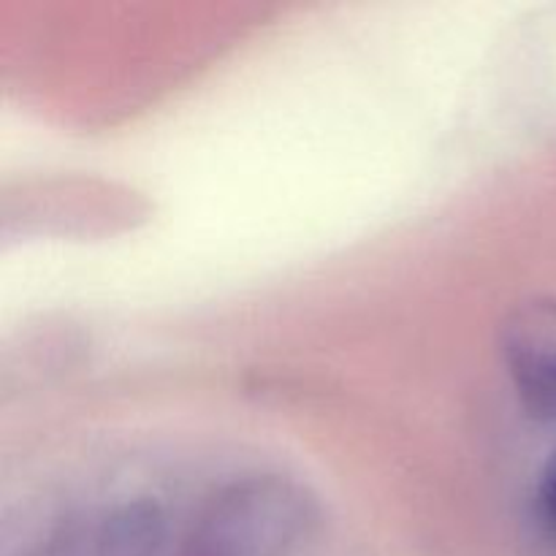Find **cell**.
<instances>
[{"label":"cell","instance_id":"1","mask_svg":"<svg viewBox=\"0 0 556 556\" xmlns=\"http://www.w3.org/2000/svg\"><path fill=\"white\" fill-rule=\"evenodd\" d=\"M320 508L307 486L253 472L215 489L174 556H288L315 532Z\"/></svg>","mask_w":556,"mask_h":556},{"label":"cell","instance_id":"3","mask_svg":"<svg viewBox=\"0 0 556 556\" xmlns=\"http://www.w3.org/2000/svg\"><path fill=\"white\" fill-rule=\"evenodd\" d=\"M166 514L155 500H123L87 532L85 556H157L166 546Z\"/></svg>","mask_w":556,"mask_h":556},{"label":"cell","instance_id":"4","mask_svg":"<svg viewBox=\"0 0 556 556\" xmlns=\"http://www.w3.org/2000/svg\"><path fill=\"white\" fill-rule=\"evenodd\" d=\"M535 508L538 519L556 541V448L546 456L535 481Z\"/></svg>","mask_w":556,"mask_h":556},{"label":"cell","instance_id":"2","mask_svg":"<svg viewBox=\"0 0 556 556\" xmlns=\"http://www.w3.org/2000/svg\"><path fill=\"white\" fill-rule=\"evenodd\" d=\"M500 353L521 405L538 418H556V299L516 304L500 326Z\"/></svg>","mask_w":556,"mask_h":556}]
</instances>
